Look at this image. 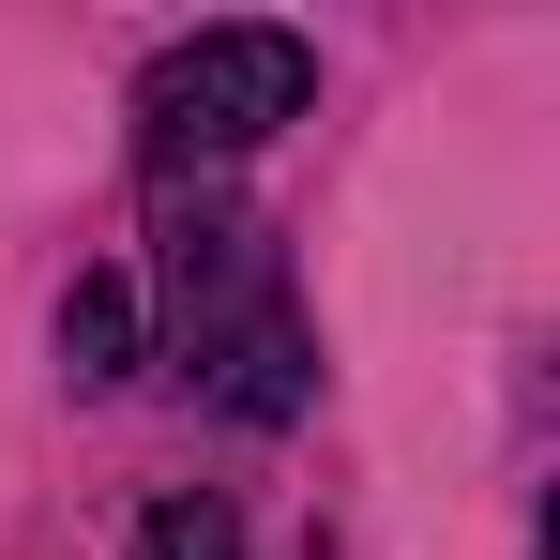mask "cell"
I'll use <instances>...</instances> for the list:
<instances>
[{"label":"cell","mask_w":560,"mask_h":560,"mask_svg":"<svg viewBox=\"0 0 560 560\" xmlns=\"http://www.w3.org/2000/svg\"><path fill=\"white\" fill-rule=\"evenodd\" d=\"M61 378H77V394L137 378V273H77V303H61Z\"/></svg>","instance_id":"cell-2"},{"label":"cell","mask_w":560,"mask_h":560,"mask_svg":"<svg viewBox=\"0 0 560 560\" xmlns=\"http://www.w3.org/2000/svg\"><path fill=\"white\" fill-rule=\"evenodd\" d=\"M303 106H318V46H303V31H273V15L183 31V46L137 77V152H152V167H228V152H258Z\"/></svg>","instance_id":"cell-1"},{"label":"cell","mask_w":560,"mask_h":560,"mask_svg":"<svg viewBox=\"0 0 560 560\" xmlns=\"http://www.w3.org/2000/svg\"><path fill=\"white\" fill-rule=\"evenodd\" d=\"M137 560H243V530H228V500H152Z\"/></svg>","instance_id":"cell-3"}]
</instances>
